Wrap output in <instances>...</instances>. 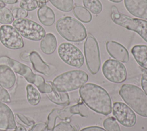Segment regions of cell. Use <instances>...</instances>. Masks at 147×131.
I'll use <instances>...</instances> for the list:
<instances>
[{
	"label": "cell",
	"instance_id": "30",
	"mask_svg": "<svg viewBox=\"0 0 147 131\" xmlns=\"http://www.w3.org/2000/svg\"><path fill=\"white\" fill-rule=\"evenodd\" d=\"M20 7L27 11H33L38 7V2L37 0H21Z\"/></svg>",
	"mask_w": 147,
	"mask_h": 131
},
{
	"label": "cell",
	"instance_id": "31",
	"mask_svg": "<svg viewBox=\"0 0 147 131\" xmlns=\"http://www.w3.org/2000/svg\"><path fill=\"white\" fill-rule=\"evenodd\" d=\"M15 120L18 122V124H20V125H25L26 126H33L34 124V122L29 120L28 118L25 117V115L21 114H16L14 115Z\"/></svg>",
	"mask_w": 147,
	"mask_h": 131
},
{
	"label": "cell",
	"instance_id": "2",
	"mask_svg": "<svg viewBox=\"0 0 147 131\" xmlns=\"http://www.w3.org/2000/svg\"><path fill=\"white\" fill-rule=\"evenodd\" d=\"M0 64H5L10 67L13 71L22 76L27 82L36 86L41 93L48 94L52 92L53 89L51 82H46L42 76L34 74L29 67L14 59L8 56H1Z\"/></svg>",
	"mask_w": 147,
	"mask_h": 131
},
{
	"label": "cell",
	"instance_id": "1",
	"mask_svg": "<svg viewBox=\"0 0 147 131\" xmlns=\"http://www.w3.org/2000/svg\"><path fill=\"white\" fill-rule=\"evenodd\" d=\"M79 95L83 103L95 112L104 115L112 111V102L107 91L101 86L88 83L79 89Z\"/></svg>",
	"mask_w": 147,
	"mask_h": 131
},
{
	"label": "cell",
	"instance_id": "38",
	"mask_svg": "<svg viewBox=\"0 0 147 131\" xmlns=\"http://www.w3.org/2000/svg\"><path fill=\"white\" fill-rule=\"evenodd\" d=\"M0 1H2L6 4L13 5L16 3L18 2V0H0Z\"/></svg>",
	"mask_w": 147,
	"mask_h": 131
},
{
	"label": "cell",
	"instance_id": "14",
	"mask_svg": "<svg viewBox=\"0 0 147 131\" xmlns=\"http://www.w3.org/2000/svg\"><path fill=\"white\" fill-rule=\"evenodd\" d=\"M16 126L13 111L5 103L0 102V129L11 130Z\"/></svg>",
	"mask_w": 147,
	"mask_h": 131
},
{
	"label": "cell",
	"instance_id": "7",
	"mask_svg": "<svg viewBox=\"0 0 147 131\" xmlns=\"http://www.w3.org/2000/svg\"><path fill=\"white\" fill-rule=\"evenodd\" d=\"M111 18L115 24L136 32L147 43V21L131 18L118 11L111 12Z\"/></svg>",
	"mask_w": 147,
	"mask_h": 131
},
{
	"label": "cell",
	"instance_id": "28",
	"mask_svg": "<svg viewBox=\"0 0 147 131\" xmlns=\"http://www.w3.org/2000/svg\"><path fill=\"white\" fill-rule=\"evenodd\" d=\"M69 111L72 114H78L82 117H88V109L83 102L79 103L76 105L69 107Z\"/></svg>",
	"mask_w": 147,
	"mask_h": 131
},
{
	"label": "cell",
	"instance_id": "3",
	"mask_svg": "<svg viewBox=\"0 0 147 131\" xmlns=\"http://www.w3.org/2000/svg\"><path fill=\"white\" fill-rule=\"evenodd\" d=\"M119 94L134 111L147 118V95L142 89L134 84H124L121 86Z\"/></svg>",
	"mask_w": 147,
	"mask_h": 131
},
{
	"label": "cell",
	"instance_id": "23",
	"mask_svg": "<svg viewBox=\"0 0 147 131\" xmlns=\"http://www.w3.org/2000/svg\"><path fill=\"white\" fill-rule=\"evenodd\" d=\"M26 99L29 103L32 106L37 105L41 100V95L38 90L32 84H29L26 86Z\"/></svg>",
	"mask_w": 147,
	"mask_h": 131
},
{
	"label": "cell",
	"instance_id": "12",
	"mask_svg": "<svg viewBox=\"0 0 147 131\" xmlns=\"http://www.w3.org/2000/svg\"><path fill=\"white\" fill-rule=\"evenodd\" d=\"M111 112L115 119L125 127H133L136 123V114L126 103L121 102H114Z\"/></svg>",
	"mask_w": 147,
	"mask_h": 131
},
{
	"label": "cell",
	"instance_id": "6",
	"mask_svg": "<svg viewBox=\"0 0 147 131\" xmlns=\"http://www.w3.org/2000/svg\"><path fill=\"white\" fill-rule=\"evenodd\" d=\"M13 26L23 37L39 41L45 35L44 28L36 22L28 18H17L13 22Z\"/></svg>",
	"mask_w": 147,
	"mask_h": 131
},
{
	"label": "cell",
	"instance_id": "34",
	"mask_svg": "<svg viewBox=\"0 0 147 131\" xmlns=\"http://www.w3.org/2000/svg\"><path fill=\"white\" fill-rule=\"evenodd\" d=\"M13 15L14 17L17 18H25L28 16V11L23 9L16 8L13 10Z\"/></svg>",
	"mask_w": 147,
	"mask_h": 131
},
{
	"label": "cell",
	"instance_id": "5",
	"mask_svg": "<svg viewBox=\"0 0 147 131\" xmlns=\"http://www.w3.org/2000/svg\"><path fill=\"white\" fill-rule=\"evenodd\" d=\"M56 28L59 34L67 41L80 42L87 37L84 26L69 16L59 19L56 23Z\"/></svg>",
	"mask_w": 147,
	"mask_h": 131
},
{
	"label": "cell",
	"instance_id": "13",
	"mask_svg": "<svg viewBox=\"0 0 147 131\" xmlns=\"http://www.w3.org/2000/svg\"><path fill=\"white\" fill-rule=\"evenodd\" d=\"M106 48L108 53L116 60L122 63H127L130 59L129 53L127 49L121 44L113 40L106 43Z\"/></svg>",
	"mask_w": 147,
	"mask_h": 131
},
{
	"label": "cell",
	"instance_id": "25",
	"mask_svg": "<svg viewBox=\"0 0 147 131\" xmlns=\"http://www.w3.org/2000/svg\"><path fill=\"white\" fill-rule=\"evenodd\" d=\"M51 4L63 12H69L74 6V0H49Z\"/></svg>",
	"mask_w": 147,
	"mask_h": 131
},
{
	"label": "cell",
	"instance_id": "32",
	"mask_svg": "<svg viewBox=\"0 0 147 131\" xmlns=\"http://www.w3.org/2000/svg\"><path fill=\"white\" fill-rule=\"evenodd\" d=\"M52 131H76V130L69 122L61 121L55 126Z\"/></svg>",
	"mask_w": 147,
	"mask_h": 131
},
{
	"label": "cell",
	"instance_id": "33",
	"mask_svg": "<svg viewBox=\"0 0 147 131\" xmlns=\"http://www.w3.org/2000/svg\"><path fill=\"white\" fill-rule=\"evenodd\" d=\"M0 102L3 103H10L11 98L8 91L0 85Z\"/></svg>",
	"mask_w": 147,
	"mask_h": 131
},
{
	"label": "cell",
	"instance_id": "20",
	"mask_svg": "<svg viewBox=\"0 0 147 131\" xmlns=\"http://www.w3.org/2000/svg\"><path fill=\"white\" fill-rule=\"evenodd\" d=\"M131 52L137 63L141 67L147 70V45H136L133 47Z\"/></svg>",
	"mask_w": 147,
	"mask_h": 131
},
{
	"label": "cell",
	"instance_id": "27",
	"mask_svg": "<svg viewBox=\"0 0 147 131\" xmlns=\"http://www.w3.org/2000/svg\"><path fill=\"white\" fill-rule=\"evenodd\" d=\"M14 17L11 10L6 7L0 9V23L3 25H9L13 23Z\"/></svg>",
	"mask_w": 147,
	"mask_h": 131
},
{
	"label": "cell",
	"instance_id": "4",
	"mask_svg": "<svg viewBox=\"0 0 147 131\" xmlns=\"http://www.w3.org/2000/svg\"><path fill=\"white\" fill-rule=\"evenodd\" d=\"M88 79V75L85 71L74 70L57 76L53 80L52 86L57 91L67 93L80 88Z\"/></svg>",
	"mask_w": 147,
	"mask_h": 131
},
{
	"label": "cell",
	"instance_id": "35",
	"mask_svg": "<svg viewBox=\"0 0 147 131\" xmlns=\"http://www.w3.org/2000/svg\"><path fill=\"white\" fill-rule=\"evenodd\" d=\"M141 85L142 90L147 95V73L144 74L141 76Z\"/></svg>",
	"mask_w": 147,
	"mask_h": 131
},
{
	"label": "cell",
	"instance_id": "37",
	"mask_svg": "<svg viewBox=\"0 0 147 131\" xmlns=\"http://www.w3.org/2000/svg\"><path fill=\"white\" fill-rule=\"evenodd\" d=\"M80 131H106L103 128L98 126H91L84 128L80 130Z\"/></svg>",
	"mask_w": 147,
	"mask_h": 131
},
{
	"label": "cell",
	"instance_id": "40",
	"mask_svg": "<svg viewBox=\"0 0 147 131\" xmlns=\"http://www.w3.org/2000/svg\"><path fill=\"white\" fill-rule=\"evenodd\" d=\"M38 2V7H41L43 6H45L48 0H37Z\"/></svg>",
	"mask_w": 147,
	"mask_h": 131
},
{
	"label": "cell",
	"instance_id": "43",
	"mask_svg": "<svg viewBox=\"0 0 147 131\" xmlns=\"http://www.w3.org/2000/svg\"><path fill=\"white\" fill-rule=\"evenodd\" d=\"M113 2H114V3H119L121 2L122 1V0H109Z\"/></svg>",
	"mask_w": 147,
	"mask_h": 131
},
{
	"label": "cell",
	"instance_id": "39",
	"mask_svg": "<svg viewBox=\"0 0 147 131\" xmlns=\"http://www.w3.org/2000/svg\"><path fill=\"white\" fill-rule=\"evenodd\" d=\"M14 131H27V130H26V129L24 126L18 125L16 126Z\"/></svg>",
	"mask_w": 147,
	"mask_h": 131
},
{
	"label": "cell",
	"instance_id": "19",
	"mask_svg": "<svg viewBox=\"0 0 147 131\" xmlns=\"http://www.w3.org/2000/svg\"><path fill=\"white\" fill-rule=\"evenodd\" d=\"M37 17L40 22L46 26L53 25L56 18L53 10L46 5L39 7L37 10Z\"/></svg>",
	"mask_w": 147,
	"mask_h": 131
},
{
	"label": "cell",
	"instance_id": "16",
	"mask_svg": "<svg viewBox=\"0 0 147 131\" xmlns=\"http://www.w3.org/2000/svg\"><path fill=\"white\" fill-rule=\"evenodd\" d=\"M29 59L33 69L39 73L49 76L56 71V68L53 66L51 67L44 61L39 53L36 51H32L30 53Z\"/></svg>",
	"mask_w": 147,
	"mask_h": 131
},
{
	"label": "cell",
	"instance_id": "42",
	"mask_svg": "<svg viewBox=\"0 0 147 131\" xmlns=\"http://www.w3.org/2000/svg\"><path fill=\"white\" fill-rule=\"evenodd\" d=\"M5 6H6V3H5L2 1H0V9L5 7Z\"/></svg>",
	"mask_w": 147,
	"mask_h": 131
},
{
	"label": "cell",
	"instance_id": "24",
	"mask_svg": "<svg viewBox=\"0 0 147 131\" xmlns=\"http://www.w3.org/2000/svg\"><path fill=\"white\" fill-rule=\"evenodd\" d=\"M74 16L80 21L84 23H88L92 20L91 14L85 7L80 6H76L73 9Z\"/></svg>",
	"mask_w": 147,
	"mask_h": 131
},
{
	"label": "cell",
	"instance_id": "36",
	"mask_svg": "<svg viewBox=\"0 0 147 131\" xmlns=\"http://www.w3.org/2000/svg\"><path fill=\"white\" fill-rule=\"evenodd\" d=\"M46 128V124L45 123H38L34 125L33 127L29 130V131H45Z\"/></svg>",
	"mask_w": 147,
	"mask_h": 131
},
{
	"label": "cell",
	"instance_id": "11",
	"mask_svg": "<svg viewBox=\"0 0 147 131\" xmlns=\"http://www.w3.org/2000/svg\"><path fill=\"white\" fill-rule=\"evenodd\" d=\"M0 41L6 48L10 49H18L24 47V40L12 26L3 25L0 27Z\"/></svg>",
	"mask_w": 147,
	"mask_h": 131
},
{
	"label": "cell",
	"instance_id": "15",
	"mask_svg": "<svg viewBox=\"0 0 147 131\" xmlns=\"http://www.w3.org/2000/svg\"><path fill=\"white\" fill-rule=\"evenodd\" d=\"M124 4L133 16L147 20V0H124Z\"/></svg>",
	"mask_w": 147,
	"mask_h": 131
},
{
	"label": "cell",
	"instance_id": "9",
	"mask_svg": "<svg viewBox=\"0 0 147 131\" xmlns=\"http://www.w3.org/2000/svg\"><path fill=\"white\" fill-rule=\"evenodd\" d=\"M57 52L60 59L70 66L80 68L84 63V57L81 51L71 43H61Z\"/></svg>",
	"mask_w": 147,
	"mask_h": 131
},
{
	"label": "cell",
	"instance_id": "26",
	"mask_svg": "<svg viewBox=\"0 0 147 131\" xmlns=\"http://www.w3.org/2000/svg\"><path fill=\"white\" fill-rule=\"evenodd\" d=\"M82 1L85 8L94 14H98L102 10V4L99 0H82Z\"/></svg>",
	"mask_w": 147,
	"mask_h": 131
},
{
	"label": "cell",
	"instance_id": "21",
	"mask_svg": "<svg viewBox=\"0 0 147 131\" xmlns=\"http://www.w3.org/2000/svg\"><path fill=\"white\" fill-rule=\"evenodd\" d=\"M40 47L44 53L46 55L52 54L57 47L56 37L51 33L46 34L40 41Z\"/></svg>",
	"mask_w": 147,
	"mask_h": 131
},
{
	"label": "cell",
	"instance_id": "10",
	"mask_svg": "<svg viewBox=\"0 0 147 131\" xmlns=\"http://www.w3.org/2000/svg\"><path fill=\"white\" fill-rule=\"evenodd\" d=\"M102 72L106 79L114 83H121L127 78L125 66L116 60H106L102 66Z\"/></svg>",
	"mask_w": 147,
	"mask_h": 131
},
{
	"label": "cell",
	"instance_id": "18",
	"mask_svg": "<svg viewBox=\"0 0 147 131\" xmlns=\"http://www.w3.org/2000/svg\"><path fill=\"white\" fill-rule=\"evenodd\" d=\"M16 80L13 70L7 65L0 64V85L5 89H10L15 84Z\"/></svg>",
	"mask_w": 147,
	"mask_h": 131
},
{
	"label": "cell",
	"instance_id": "17",
	"mask_svg": "<svg viewBox=\"0 0 147 131\" xmlns=\"http://www.w3.org/2000/svg\"><path fill=\"white\" fill-rule=\"evenodd\" d=\"M72 115V114L70 113L69 107H67L63 110L55 108L52 109L48 115L45 131H52L55 126L57 118L66 120L71 117Z\"/></svg>",
	"mask_w": 147,
	"mask_h": 131
},
{
	"label": "cell",
	"instance_id": "29",
	"mask_svg": "<svg viewBox=\"0 0 147 131\" xmlns=\"http://www.w3.org/2000/svg\"><path fill=\"white\" fill-rule=\"evenodd\" d=\"M103 126L106 131H121L118 123L115 118L113 117L106 118L103 121Z\"/></svg>",
	"mask_w": 147,
	"mask_h": 131
},
{
	"label": "cell",
	"instance_id": "8",
	"mask_svg": "<svg viewBox=\"0 0 147 131\" xmlns=\"http://www.w3.org/2000/svg\"><path fill=\"white\" fill-rule=\"evenodd\" d=\"M83 49L87 67L92 75H95L99 71L101 65L99 47L96 39L89 34L84 43Z\"/></svg>",
	"mask_w": 147,
	"mask_h": 131
},
{
	"label": "cell",
	"instance_id": "41",
	"mask_svg": "<svg viewBox=\"0 0 147 131\" xmlns=\"http://www.w3.org/2000/svg\"><path fill=\"white\" fill-rule=\"evenodd\" d=\"M118 11V9H117V8L116 6H113L112 7V8H111V11H112V12H117V11Z\"/></svg>",
	"mask_w": 147,
	"mask_h": 131
},
{
	"label": "cell",
	"instance_id": "22",
	"mask_svg": "<svg viewBox=\"0 0 147 131\" xmlns=\"http://www.w3.org/2000/svg\"><path fill=\"white\" fill-rule=\"evenodd\" d=\"M49 99L53 103L61 106H66L69 104V97L67 93L59 92L54 88L52 91L47 94Z\"/></svg>",
	"mask_w": 147,
	"mask_h": 131
}]
</instances>
